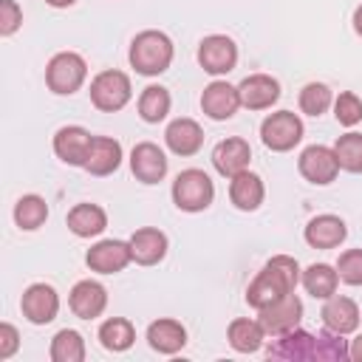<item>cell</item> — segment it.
I'll list each match as a JSON object with an SVG mask.
<instances>
[{
  "instance_id": "6da1fadb",
  "label": "cell",
  "mask_w": 362,
  "mask_h": 362,
  "mask_svg": "<svg viewBox=\"0 0 362 362\" xmlns=\"http://www.w3.org/2000/svg\"><path fill=\"white\" fill-rule=\"evenodd\" d=\"M300 274H303V272H300V263H297L294 257H288V255H274V257L255 274V280L249 283V288H246V303H249L255 311H260V308L277 303L280 297H286V294H291V291L297 288Z\"/></svg>"
},
{
  "instance_id": "7a4b0ae2",
  "label": "cell",
  "mask_w": 362,
  "mask_h": 362,
  "mask_svg": "<svg viewBox=\"0 0 362 362\" xmlns=\"http://www.w3.org/2000/svg\"><path fill=\"white\" fill-rule=\"evenodd\" d=\"M173 57H175L173 40L164 31H156V28L139 31L133 37L130 54H127L133 71L141 74V76H158V74H164L173 65Z\"/></svg>"
},
{
  "instance_id": "3957f363",
  "label": "cell",
  "mask_w": 362,
  "mask_h": 362,
  "mask_svg": "<svg viewBox=\"0 0 362 362\" xmlns=\"http://www.w3.org/2000/svg\"><path fill=\"white\" fill-rule=\"evenodd\" d=\"M212 201H215V184L204 170L189 167V170H181L175 175V181H173V204L181 212H204Z\"/></svg>"
},
{
  "instance_id": "277c9868",
  "label": "cell",
  "mask_w": 362,
  "mask_h": 362,
  "mask_svg": "<svg viewBox=\"0 0 362 362\" xmlns=\"http://www.w3.org/2000/svg\"><path fill=\"white\" fill-rule=\"evenodd\" d=\"M88 62L76 51H59L45 65V85L57 96H71L85 85Z\"/></svg>"
},
{
  "instance_id": "5b68a950",
  "label": "cell",
  "mask_w": 362,
  "mask_h": 362,
  "mask_svg": "<svg viewBox=\"0 0 362 362\" xmlns=\"http://www.w3.org/2000/svg\"><path fill=\"white\" fill-rule=\"evenodd\" d=\"M90 105L102 113H116L122 110L130 96H133V85H130V76L124 71H116V68H107V71H99L93 79H90Z\"/></svg>"
},
{
  "instance_id": "8992f818",
  "label": "cell",
  "mask_w": 362,
  "mask_h": 362,
  "mask_svg": "<svg viewBox=\"0 0 362 362\" xmlns=\"http://www.w3.org/2000/svg\"><path fill=\"white\" fill-rule=\"evenodd\" d=\"M303 119L291 110H277V113H269L263 122H260V141L272 150V153H288L294 150L300 141H303Z\"/></svg>"
},
{
  "instance_id": "52a82bcc",
  "label": "cell",
  "mask_w": 362,
  "mask_h": 362,
  "mask_svg": "<svg viewBox=\"0 0 362 362\" xmlns=\"http://www.w3.org/2000/svg\"><path fill=\"white\" fill-rule=\"evenodd\" d=\"M198 65L212 76H226L238 65V45L226 34H209L198 45Z\"/></svg>"
},
{
  "instance_id": "ba28073f",
  "label": "cell",
  "mask_w": 362,
  "mask_h": 362,
  "mask_svg": "<svg viewBox=\"0 0 362 362\" xmlns=\"http://www.w3.org/2000/svg\"><path fill=\"white\" fill-rule=\"evenodd\" d=\"M297 170H300V175H303L308 184L325 187V184H331V181L339 175V161H337L334 147L308 144V147L300 153V158H297Z\"/></svg>"
},
{
  "instance_id": "9c48e42d",
  "label": "cell",
  "mask_w": 362,
  "mask_h": 362,
  "mask_svg": "<svg viewBox=\"0 0 362 362\" xmlns=\"http://www.w3.org/2000/svg\"><path fill=\"white\" fill-rule=\"evenodd\" d=\"M20 308L31 325H48L59 314V294L48 283H31L20 297Z\"/></svg>"
},
{
  "instance_id": "30bf717a",
  "label": "cell",
  "mask_w": 362,
  "mask_h": 362,
  "mask_svg": "<svg viewBox=\"0 0 362 362\" xmlns=\"http://www.w3.org/2000/svg\"><path fill=\"white\" fill-rule=\"evenodd\" d=\"M257 320H260V325H263L266 334H272V337L286 334V331H291V328L300 325V320H303V300L291 291V294L280 297L277 303L260 308L257 311Z\"/></svg>"
},
{
  "instance_id": "8fae6325",
  "label": "cell",
  "mask_w": 362,
  "mask_h": 362,
  "mask_svg": "<svg viewBox=\"0 0 362 362\" xmlns=\"http://www.w3.org/2000/svg\"><path fill=\"white\" fill-rule=\"evenodd\" d=\"M130 260H133L130 243H127V240H116V238H107V240L93 243V246L88 249V255H85L88 269L96 272V274H116V272H122Z\"/></svg>"
},
{
  "instance_id": "7c38bea8",
  "label": "cell",
  "mask_w": 362,
  "mask_h": 362,
  "mask_svg": "<svg viewBox=\"0 0 362 362\" xmlns=\"http://www.w3.org/2000/svg\"><path fill=\"white\" fill-rule=\"evenodd\" d=\"M266 356L269 359H286V362H305L314 359V334L305 328H291L286 334L272 337V342L266 345Z\"/></svg>"
},
{
  "instance_id": "4fadbf2b",
  "label": "cell",
  "mask_w": 362,
  "mask_h": 362,
  "mask_svg": "<svg viewBox=\"0 0 362 362\" xmlns=\"http://www.w3.org/2000/svg\"><path fill=\"white\" fill-rule=\"evenodd\" d=\"M240 107V93L238 85H229L226 79H215L204 88L201 93V110L212 119V122H226L238 113Z\"/></svg>"
},
{
  "instance_id": "5bb4252c",
  "label": "cell",
  "mask_w": 362,
  "mask_h": 362,
  "mask_svg": "<svg viewBox=\"0 0 362 362\" xmlns=\"http://www.w3.org/2000/svg\"><path fill=\"white\" fill-rule=\"evenodd\" d=\"M93 136L79 124H65L54 133V153L68 167H85Z\"/></svg>"
},
{
  "instance_id": "9a60e30c",
  "label": "cell",
  "mask_w": 362,
  "mask_h": 362,
  "mask_svg": "<svg viewBox=\"0 0 362 362\" xmlns=\"http://www.w3.org/2000/svg\"><path fill=\"white\" fill-rule=\"evenodd\" d=\"M167 156L158 144L153 141H139L133 150H130V170L136 175V181L141 184H158L164 181L167 175Z\"/></svg>"
},
{
  "instance_id": "2e32d148",
  "label": "cell",
  "mask_w": 362,
  "mask_h": 362,
  "mask_svg": "<svg viewBox=\"0 0 362 362\" xmlns=\"http://www.w3.org/2000/svg\"><path fill=\"white\" fill-rule=\"evenodd\" d=\"M249 161H252V147L240 136H229V139L218 141L212 150V167L223 178H232V175L249 170Z\"/></svg>"
},
{
  "instance_id": "e0dca14e",
  "label": "cell",
  "mask_w": 362,
  "mask_h": 362,
  "mask_svg": "<svg viewBox=\"0 0 362 362\" xmlns=\"http://www.w3.org/2000/svg\"><path fill=\"white\" fill-rule=\"evenodd\" d=\"M68 308L79 320H96L107 308V288L96 280H79L68 294Z\"/></svg>"
},
{
  "instance_id": "ac0fdd59",
  "label": "cell",
  "mask_w": 362,
  "mask_h": 362,
  "mask_svg": "<svg viewBox=\"0 0 362 362\" xmlns=\"http://www.w3.org/2000/svg\"><path fill=\"white\" fill-rule=\"evenodd\" d=\"M238 93H240V105L249 107V110H269L277 99H280V82L269 74H249L240 85H238Z\"/></svg>"
},
{
  "instance_id": "d6986e66",
  "label": "cell",
  "mask_w": 362,
  "mask_h": 362,
  "mask_svg": "<svg viewBox=\"0 0 362 362\" xmlns=\"http://www.w3.org/2000/svg\"><path fill=\"white\" fill-rule=\"evenodd\" d=\"M305 243L311 249H337L345 238H348V226L339 215H314L308 223H305Z\"/></svg>"
},
{
  "instance_id": "ffe728a7",
  "label": "cell",
  "mask_w": 362,
  "mask_h": 362,
  "mask_svg": "<svg viewBox=\"0 0 362 362\" xmlns=\"http://www.w3.org/2000/svg\"><path fill=\"white\" fill-rule=\"evenodd\" d=\"M130 252H133V260L139 266H156L167 257V249H170V240L161 229L156 226H141L130 235Z\"/></svg>"
},
{
  "instance_id": "44dd1931",
  "label": "cell",
  "mask_w": 362,
  "mask_h": 362,
  "mask_svg": "<svg viewBox=\"0 0 362 362\" xmlns=\"http://www.w3.org/2000/svg\"><path fill=\"white\" fill-rule=\"evenodd\" d=\"M164 141H167V147L175 153V156H195L198 150H201V144H204V130H201V124L195 122V119H189V116H178V119H173L170 124H167V130H164Z\"/></svg>"
},
{
  "instance_id": "7402d4cb",
  "label": "cell",
  "mask_w": 362,
  "mask_h": 362,
  "mask_svg": "<svg viewBox=\"0 0 362 362\" xmlns=\"http://www.w3.org/2000/svg\"><path fill=\"white\" fill-rule=\"evenodd\" d=\"M263 198H266V187H263V178L257 173L243 170V173L229 178V201L235 209L255 212V209H260Z\"/></svg>"
},
{
  "instance_id": "603a6c76",
  "label": "cell",
  "mask_w": 362,
  "mask_h": 362,
  "mask_svg": "<svg viewBox=\"0 0 362 362\" xmlns=\"http://www.w3.org/2000/svg\"><path fill=\"white\" fill-rule=\"evenodd\" d=\"M320 317H322V325H325V328H331V331H337V334H354V331L359 328V317H362V314H359V305H356L351 297H345V294H331V297L325 300Z\"/></svg>"
},
{
  "instance_id": "cb8c5ba5",
  "label": "cell",
  "mask_w": 362,
  "mask_h": 362,
  "mask_svg": "<svg viewBox=\"0 0 362 362\" xmlns=\"http://www.w3.org/2000/svg\"><path fill=\"white\" fill-rule=\"evenodd\" d=\"M147 345L156 354L173 356L187 345V328L173 317H158L147 325Z\"/></svg>"
},
{
  "instance_id": "d4e9b609",
  "label": "cell",
  "mask_w": 362,
  "mask_h": 362,
  "mask_svg": "<svg viewBox=\"0 0 362 362\" xmlns=\"http://www.w3.org/2000/svg\"><path fill=\"white\" fill-rule=\"evenodd\" d=\"M119 164H122V144L110 136H93L88 161L82 170H88L96 178H105V175H113L119 170Z\"/></svg>"
},
{
  "instance_id": "484cf974",
  "label": "cell",
  "mask_w": 362,
  "mask_h": 362,
  "mask_svg": "<svg viewBox=\"0 0 362 362\" xmlns=\"http://www.w3.org/2000/svg\"><path fill=\"white\" fill-rule=\"evenodd\" d=\"M68 229L76 235V238H96L107 229V212L99 206V204H76L68 209V218H65Z\"/></svg>"
},
{
  "instance_id": "4316f807",
  "label": "cell",
  "mask_w": 362,
  "mask_h": 362,
  "mask_svg": "<svg viewBox=\"0 0 362 362\" xmlns=\"http://www.w3.org/2000/svg\"><path fill=\"white\" fill-rule=\"evenodd\" d=\"M226 339L232 345V351L238 354H255L263 348L266 342V331L260 325V320H252V317H238L229 322L226 328Z\"/></svg>"
},
{
  "instance_id": "83f0119b",
  "label": "cell",
  "mask_w": 362,
  "mask_h": 362,
  "mask_svg": "<svg viewBox=\"0 0 362 362\" xmlns=\"http://www.w3.org/2000/svg\"><path fill=\"white\" fill-rule=\"evenodd\" d=\"M300 283H303V288H305L314 300H328L331 294H337L339 274H337V266H328V263H311L308 269H303Z\"/></svg>"
},
{
  "instance_id": "f1b7e54d",
  "label": "cell",
  "mask_w": 362,
  "mask_h": 362,
  "mask_svg": "<svg viewBox=\"0 0 362 362\" xmlns=\"http://www.w3.org/2000/svg\"><path fill=\"white\" fill-rule=\"evenodd\" d=\"M170 105H173V96H170V90H167L164 85H147V88L139 93V102H136L139 116H141L147 124L164 122L167 113H170Z\"/></svg>"
},
{
  "instance_id": "f546056e",
  "label": "cell",
  "mask_w": 362,
  "mask_h": 362,
  "mask_svg": "<svg viewBox=\"0 0 362 362\" xmlns=\"http://www.w3.org/2000/svg\"><path fill=\"white\" fill-rule=\"evenodd\" d=\"M99 342H102V348L105 351H113V354H122V351H127L133 342H136V328H133V322L130 320H124V317H110V320H105L102 325H99Z\"/></svg>"
},
{
  "instance_id": "4dcf8cb0",
  "label": "cell",
  "mask_w": 362,
  "mask_h": 362,
  "mask_svg": "<svg viewBox=\"0 0 362 362\" xmlns=\"http://www.w3.org/2000/svg\"><path fill=\"white\" fill-rule=\"evenodd\" d=\"M48 221V204H45V198L42 195H23V198H17V204H14V223L23 229V232H34V229H40L42 223Z\"/></svg>"
},
{
  "instance_id": "1f68e13d",
  "label": "cell",
  "mask_w": 362,
  "mask_h": 362,
  "mask_svg": "<svg viewBox=\"0 0 362 362\" xmlns=\"http://www.w3.org/2000/svg\"><path fill=\"white\" fill-rule=\"evenodd\" d=\"M314 359L317 362H342L351 359V345L345 334H337L331 328H322L314 334Z\"/></svg>"
},
{
  "instance_id": "d6a6232c",
  "label": "cell",
  "mask_w": 362,
  "mask_h": 362,
  "mask_svg": "<svg viewBox=\"0 0 362 362\" xmlns=\"http://www.w3.org/2000/svg\"><path fill=\"white\" fill-rule=\"evenodd\" d=\"M51 359L54 362H82L85 359V339L74 328H62L51 339Z\"/></svg>"
},
{
  "instance_id": "836d02e7",
  "label": "cell",
  "mask_w": 362,
  "mask_h": 362,
  "mask_svg": "<svg viewBox=\"0 0 362 362\" xmlns=\"http://www.w3.org/2000/svg\"><path fill=\"white\" fill-rule=\"evenodd\" d=\"M334 153L339 161V170L345 173H362V133H345L334 141Z\"/></svg>"
},
{
  "instance_id": "e575fe53",
  "label": "cell",
  "mask_w": 362,
  "mask_h": 362,
  "mask_svg": "<svg viewBox=\"0 0 362 362\" xmlns=\"http://www.w3.org/2000/svg\"><path fill=\"white\" fill-rule=\"evenodd\" d=\"M300 110L305 113V116H322L331 105H334V93H331V88L328 85H322V82H308V85H303V90H300Z\"/></svg>"
},
{
  "instance_id": "d590c367",
  "label": "cell",
  "mask_w": 362,
  "mask_h": 362,
  "mask_svg": "<svg viewBox=\"0 0 362 362\" xmlns=\"http://www.w3.org/2000/svg\"><path fill=\"white\" fill-rule=\"evenodd\" d=\"M334 119L342 124V127H354L362 122V99L354 93V90H342L337 99H334Z\"/></svg>"
},
{
  "instance_id": "8d00e7d4",
  "label": "cell",
  "mask_w": 362,
  "mask_h": 362,
  "mask_svg": "<svg viewBox=\"0 0 362 362\" xmlns=\"http://www.w3.org/2000/svg\"><path fill=\"white\" fill-rule=\"evenodd\" d=\"M337 274L348 286H362V249H345L337 260Z\"/></svg>"
},
{
  "instance_id": "74e56055",
  "label": "cell",
  "mask_w": 362,
  "mask_h": 362,
  "mask_svg": "<svg viewBox=\"0 0 362 362\" xmlns=\"http://www.w3.org/2000/svg\"><path fill=\"white\" fill-rule=\"evenodd\" d=\"M23 25V8L17 0H0V37H11Z\"/></svg>"
},
{
  "instance_id": "f35d334b",
  "label": "cell",
  "mask_w": 362,
  "mask_h": 362,
  "mask_svg": "<svg viewBox=\"0 0 362 362\" xmlns=\"http://www.w3.org/2000/svg\"><path fill=\"white\" fill-rule=\"evenodd\" d=\"M20 348V334L11 322H0V362L11 359Z\"/></svg>"
},
{
  "instance_id": "ab89813d",
  "label": "cell",
  "mask_w": 362,
  "mask_h": 362,
  "mask_svg": "<svg viewBox=\"0 0 362 362\" xmlns=\"http://www.w3.org/2000/svg\"><path fill=\"white\" fill-rule=\"evenodd\" d=\"M351 359L354 362H362V334H356L354 342H351Z\"/></svg>"
},
{
  "instance_id": "60d3db41",
  "label": "cell",
  "mask_w": 362,
  "mask_h": 362,
  "mask_svg": "<svg viewBox=\"0 0 362 362\" xmlns=\"http://www.w3.org/2000/svg\"><path fill=\"white\" fill-rule=\"evenodd\" d=\"M354 31L362 37V6H356V11H354Z\"/></svg>"
},
{
  "instance_id": "b9f144b4",
  "label": "cell",
  "mask_w": 362,
  "mask_h": 362,
  "mask_svg": "<svg viewBox=\"0 0 362 362\" xmlns=\"http://www.w3.org/2000/svg\"><path fill=\"white\" fill-rule=\"evenodd\" d=\"M48 6H54V8H68V6H74L76 0H45Z\"/></svg>"
}]
</instances>
